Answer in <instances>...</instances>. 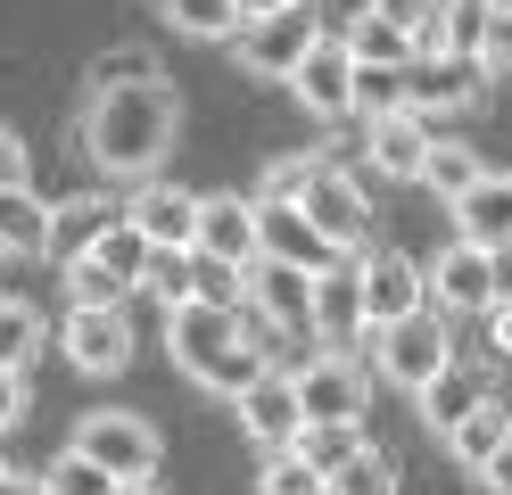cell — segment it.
Instances as JSON below:
<instances>
[{"instance_id":"cell-1","label":"cell","mask_w":512,"mask_h":495,"mask_svg":"<svg viewBox=\"0 0 512 495\" xmlns=\"http://www.w3.org/2000/svg\"><path fill=\"white\" fill-rule=\"evenodd\" d=\"M182 132V91L166 75H141V83H100L91 91V116H83V157L100 165V174H124V182H149L157 165H166Z\"/></svg>"},{"instance_id":"cell-2","label":"cell","mask_w":512,"mask_h":495,"mask_svg":"<svg viewBox=\"0 0 512 495\" xmlns=\"http://www.w3.org/2000/svg\"><path fill=\"white\" fill-rule=\"evenodd\" d=\"M166 347H174V363L199 388H215V396H240V388H256L273 372L265 363V347L240 330V314H223V306H174V322H166Z\"/></svg>"},{"instance_id":"cell-3","label":"cell","mask_w":512,"mask_h":495,"mask_svg":"<svg viewBox=\"0 0 512 495\" xmlns=\"http://www.w3.org/2000/svg\"><path fill=\"white\" fill-rule=\"evenodd\" d=\"M446 363H455V322H446L438 306H413L397 322L372 330V380H397V388H422L438 380Z\"/></svg>"},{"instance_id":"cell-4","label":"cell","mask_w":512,"mask_h":495,"mask_svg":"<svg viewBox=\"0 0 512 495\" xmlns=\"http://www.w3.org/2000/svg\"><path fill=\"white\" fill-rule=\"evenodd\" d=\"M75 454L100 462L116 487H141V479H157V454H166V438H157V421H141V413L116 405V413L75 421Z\"/></svg>"},{"instance_id":"cell-5","label":"cell","mask_w":512,"mask_h":495,"mask_svg":"<svg viewBox=\"0 0 512 495\" xmlns=\"http://www.w3.org/2000/svg\"><path fill=\"white\" fill-rule=\"evenodd\" d=\"M323 33V17H314V0H290V9H265V17H240L232 33V50L248 75H273V83H290V66L306 58V42Z\"/></svg>"},{"instance_id":"cell-6","label":"cell","mask_w":512,"mask_h":495,"mask_svg":"<svg viewBox=\"0 0 512 495\" xmlns=\"http://www.w3.org/2000/svg\"><path fill=\"white\" fill-rule=\"evenodd\" d=\"M298 405L306 421H364L372 413V363H356L347 347H323L314 363H298Z\"/></svg>"},{"instance_id":"cell-7","label":"cell","mask_w":512,"mask_h":495,"mask_svg":"<svg viewBox=\"0 0 512 495\" xmlns=\"http://www.w3.org/2000/svg\"><path fill=\"white\" fill-rule=\"evenodd\" d=\"M298 207H306V223L314 231H323V240L347 256V248H356L364 240V231H372V190L356 182V174H347V165L323 149V165H314V182H306V198H298Z\"/></svg>"},{"instance_id":"cell-8","label":"cell","mask_w":512,"mask_h":495,"mask_svg":"<svg viewBox=\"0 0 512 495\" xmlns=\"http://www.w3.org/2000/svg\"><path fill=\"white\" fill-rule=\"evenodd\" d=\"M58 347H67L75 372L116 380L124 363H133V314H124V306H67V330H58Z\"/></svg>"},{"instance_id":"cell-9","label":"cell","mask_w":512,"mask_h":495,"mask_svg":"<svg viewBox=\"0 0 512 495\" xmlns=\"http://www.w3.org/2000/svg\"><path fill=\"white\" fill-rule=\"evenodd\" d=\"M290 91H298V108L306 116H356V58H347V42L339 33H314L306 42V58L290 66Z\"/></svg>"},{"instance_id":"cell-10","label":"cell","mask_w":512,"mask_h":495,"mask_svg":"<svg viewBox=\"0 0 512 495\" xmlns=\"http://www.w3.org/2000/svg\"><path fill=\"white\" fill-rule=\"evenodd\" d=\"M306 330H314L323 347H347V355H356V339L372 330V314H364V281H356V256H339V264H323V273H314Z\"/></svg>"},{"instance_id":"cell-11","label":"cell","mask_w":512,"mask_h":495,"mask_svg":"<svg viewBox=\"0 0 512 495\" xmlns=\"http://www.w3.org/2000/svg\"><path fill=\"white\" fill-rule=\"evenodd\" d=\"M488 91V66L455 58V50H413L405 58V108L413 116H438V108H471Z\"/></svg>"},{"instance_id":"cell-12","label":"cell","mask_w":512,"mask_h":495,"mask_svg":"<svg viewBox=\"0 0 512 495\" xmlns=\"http://www.w3.org/2000/svg\"><path fill=\"white\" fill-rule=\"evenodd\" d=\"M232 405H240V429H248V438L265 446V454H290V446H298V429H306V405H298V380L281 372V363H273V372L256 380V388H240Z\"/></svg>"},{"instance_id":"cell-13","label":"cell","mask_w":512,"mask_h":495,"mask_svg":"<svg viewBox=\"0 0 512 495\" xmlns=\"http://www.w3.org/2000/svg\"><path fill=\"white\" fill-rule=\"evenodd\" d=\"M256 256L298 264V273H323V264H339V248L306 223V207H290V198H256Z\"/></svg>"},{"instance_id":"cell-14","label":"cell","mask_w":512,"mask_h":495,"mask_svg":"<svg viewBox=\"0 0 512 495\" xmlns=\"http://www.w3.org/2000/svg\"><path fill=\"white\" fill-rule=\"evenodd\" d=\"M356 281H364V314H372V330H380V322H397V314H413V306H430L422 264H413L405 248H364Z\"/></svg>"},{"instance_id":"cell-15","label":"cell","mask_w":512,"mask_h":495,"mask_svg":"<svg viewBox=\"0 0 512 495\" xmlns=\"http://www.w3.org/2000/svg\"><path fill=\"white\" fill-rule=\"evenodd\" d=\"M124 223L141 231L157 248H190V231H199V190H174V182H133V207Z\"/></svg>"},{"instance_id":"cell-16","label":"cell","mask_w":512,"mask_h":495,"mask_svg":"<svg viewBox=\"0 0 512 495\" xmlns=\"http://www.w3.org/2000/svg\"><path fill=\"white\" fill-rule=\"evenodd\" d=\"M306 297H314V273H298V264H273V256L248 264V314H256V322L306 330Z\"/></svg>"},{"instance_id":"cell-17","label":"cell","mask_w":512,"mask_h":495,"mask_svg":"<svg viewBox=\"0 0 512 495\" xmlns=\"http://www.w3.org/2000/svg\"><path fill=\"white\" fill-rule=\"evenodd\" d=\"M116 215H124V207H116V198H100V190L58 198V207H50V231H42V256H50V264H75V256H91V240H100V231H108Z\"/></svg>"},{"instance_id":"cell-18","label":"cell","mask_w":512,"mask_h":495,"mask_svg":"<svg viewBox=\"0 0 512 495\" xmlns=\"http://www.w3.org/2000/svg\"><path fill=\"white\" fill-rule=\"evenodd\" d=\"M199 256H223V264H256V198H199V231H190Z\"/></svg>"},{"instance_id":"cell-19","label":"cell","mask_w":512,"mask_h":495,"mask_svg":"<svg viewBox=\"0 0 512 495\" xmlns=\"http://www.w3.org/2000/svg\"><path fill=\"white\" fill-rule=\"evenodd\" d=\"M430 306L455 322V314H488V248L455 240L438 264H430Z\"/></svg>"},{"instance_id":"cell-20","label":"cell","mask_w":512,"mask_h":495,"mask_svg":"<svg viewBox=\"0 0 512 495\" xmlns=\"http://www.w3.org/2000/svg\"><path fill=\"white\" fill-rule=\"evenodd\" d=\"M422 149H430V132H422V116H372V132H364V157H372V174H389V182H422Z\"/></svg>"},{"instance_id":"cell-21","label":"cell","mask_w":512,"mask_h":495,"mask_svg":"<svg viewBox=\"0 0 512 495\" xmlns=\"http://www.w3.org/2000/svg\"><path fill=\"white\" fill-rule=\"evenodd\" d=\"M455 231H463L471 248L512 240V174H479V182L455 198Z\"/></svg>"},{"instance_id":"cell-22","label":"cell","mask_w":512,"mask_h":495,"mask_svg":"<svg viewBox=\"0 0 512 495\" xmlns=\"http://www.w3.org/2000/svg\"><path fill=\"white\" fill-rule=\"evenodd\" d=\"M479 396H488V380H479V372H463V363H446L438 380H422V388H413V405H422V421L446 438V429H455V421L479 405Z\"/></svg>"},{"instance_id":"cell-23","label":"cell","mask_w":512,"mask_h":495,"mask_svg":"<svg viewBox=\"0 0 512 495\" xmlns=\"http://www.w3.org/2000/svg\"><path fill=\"white\" fill-rule=\"evenodd\" d=\"M504 438H512V413H504V396H479V405H471L455 429H446V446H455V462H463V471H479V462H488Z\"/></svg>"},{"instance_id":"cell-24","label":"cell","mask_w":512,"mask_h":495,"mask_svg":"<svg viewBox=\"0 0 512 495\" xmlns=\"http://www.w3.org/2000/svg\"><path fill=\"white\" fill-rule=\"evenodd\" d=\"M479 174H488V165H479L471 141H438V132H430V149H422V190H430V198H446V207H455Z\"/></svg>"},{"instance_id":"cell-25","label":"cell","mask_w":512,"mask_h":495,"mask_svg":"<svg viewBox=\"0 0 512 495\" xmlns=\"http://www.w3.org/2000/svg\"><path fill=\"white\" fill-rule=\"evenodd\" d=\"M364 446H372V438H364V421H306L290 454H298V462H314V471L331 479V471H347V462H356Z\"/></svg>"},{"instance_id":"cell-26","label":"cell","mask_w":512,"mask_h":495,"mask_svg":"<svg viewBox=\"0 0 512 495\" xmlns=\"http://www.w3.org/2000/svg\"><path fill=\"white\" fill-rule=\"evenodd\" d=\"M190 306L240 314V306H248V264H223V256H199V248H190Z\"/></svg>"},{"instance_id":"cell-27","label":"cell","mask_w":512,"mask_h":495,"mask_svg":"<svg viewBox=\"0 0 512 495\" xmlns=\"http://www.w3.org/2000/svg\"><path fill=\"white\" fill-rule=\"evenodd\" d=\"M42 231H50V207L34 190H0V256H42Z\"/></svg>"},{"instance_id":"cell-28","label":"cell","mask_w":512,"mask_h":495,"mask_svg":"<svg viewBox=\"0 0 512 495\" xmlns=\"http://www.w3.org/2000/svg\"><path fill=\"white\" fill-rule=\"evenodd\" d=\"M42 339H50L42 314L25 306V297H0V372H25V363L42 355Z\"/></svg>"},{"instance_id":"cell-29","label":"cell","mask_w":512,"mask_h":495,"mask_svg":"<svg viewBox=\"0 0 512 495\" xmlns=\"http://www.w3.org/2000/svg\"><path fill=\"white\" fill-rule=\"evenodd\" d=\"M339 42H347V58H356V66H405V58H413V42H405V33H397L389 17H372V9H364L356 25H347Z\"/></svg>"},{"instance_id":"cell-30","label":"cell","mask_w":512,"mask_h":495,"mask_svg":"<svg viewBox=\"0 0 512 495\" xmlns=\"http://www.w3.org/2000/svg\"><path fill=\"white\" fill-rule=\"evenodd\" d=\"M166 25L190 42H232L240 33V0H166Z\"/></svg>"},{"instance_id":"cell-31","label":"cell","mask_w":512,"mask_h":495,"mask_svg":"<svg viewBox=\"0 0 512 495\" xmlns=\"http://www.w3.org/2000/svg\"><path fill=\"white\" fill-rule=\"evenodd\" d=\"M149 248H157V240H141V231L116 215V223L100 231V240H91V264H108L116 281H133V289H141V273H149Z\"/></svg>"},{"instance_id":"cell-32","label":"cell","mask_w":512,"mask_h":495,"mask_svg":"<svg viewBox=\"0 0 512 495\" xmlns=\"http://www.w3.org/2000/svg\"><path fill=\"white\" fill-rule=\"evenodd\" d=\"M356 116H405V66H356Z\"/></svg>"},{"instance_id":"cell-33","label":"cell","mask_w":512,"mask_h":495,"mask_svg":"<svg viewBox=\"0 0 512 495\" xmlns=\"http://www.w3.org/2000/svg\"><path fill=\"white\" fill-rule=\"evenodd\" d=\"M331 495H397V454H380L364 446L347 471H331Z\"/></svg>"},{"instance_id":"cell-34","label":"cell","mask_w":512,"mask_h":495,"mask_svg":"<svg viewBox=\"0 0 512 495\" xmlns=\"http://www.w3.org/2000/svg\"><path fill=\"white\" fill-rule=\"evenodd\" d=\"M488 9H496V0H446V17H438V50H455V58H479V33H488Z\"/></svg>"},{"instance_id":"cell-35","label":"cell","mask_w":512,"mask_h":495,"mask_svg":"<svg viewBox=\"0 0 512 495\" xmlns=\"http://www.w3.org/2000/svg\"><path fill=\"white\" fill-rule=\"evenodd\" d=\"M372 17H389L413 50H438V17H446V0H372Z\"/></svg>"},{"instance_id":"cell-36","label":"cell","mask_w":512,"mask_h":495,"mask_svg":"<svg viewBox=\"0 0 512 495\" xmlns=\"http://www.w3.org/2000/svg\"><path fill=\"white\" fill-rule=\"evenodd\" d=\"M124 297H133V281H116L108 264H91V256L67 264V306H124Z\"/></svg>"},{"instance_id":"cell-37","label":"cell","mask_w":512,"mask_h":495,"mask_svg":"<svg viewBox=\"0 0 512 495\" xmlns=\"http://www.w3.org/2000/svg\"><path fill=\"white\" fill-rule=\"evenodd\" d=\"M256 495H331V479L314 471L298 454H265V471H256Z\"/></svg>"},{"instance_id":"cell-38","label":"cell","mask_w":512,"mask_h":495,"mask_svg":"<svg viewBox=\"0 0 512 495\" xmlns=\"http://www.w3.org/2000/svg\"><path fill=\"white\" fill-rule=\"evenodd\" d=\"M141 289L157 297V306H190V248H149Z\"/></svg>"},{"instance_id":"cell-39","label":"cell","mask_w":512,"mask_h":495,"mask_svg":"<svg viewBox=\"0 0 512 495\" xmlns=\"http://www.w3.org/2000/svg\"><path fill=\"white\" fill-rule=\"evenodd\" d=\"M42 495H116V479L100 471V462H83V454L67 446V454L42 471Z\"/></svg>"},{"instance_id":"cell-40","label":"cell","mask_w":512,"mask_h":495,"mask_svg":"<svg viewBox=\"0 0 512 495\" xmlns=\"http://www.w3.org/2000/svg\"><path fill=\"white\" fill-rule=\"evenodd\" d=\"M314 165H323V149H290V157H273L265 165V182H256V198H306V182H314Z\"/></svg>"},{"instance_id":"cell-41","label":"cell","mask_w":512,"mask_h":495,"mask_svg":"<svg viewBox=\"0 0 512 495\" xmlns=\"http://www.w3.org/2000/svg\"><path fill=\"white\" fill-rule=\"evenodd\" d=\"M479 66H488V75H496V66H512V0H496V9H488V33H479Z\"/></svg>"},{"instance_id":"cell-42","label":"cell","mask_w":512,"mask_h":495,"mask_svg":"<svg viewBox=\"0 0 512 495\" xmlns=\"http://www.w3.org/2000/svg\"><path fill=\"white\" fill-rule=\"evenodd\" d=\"M25 174H34V157H25V132L0 124V190H25Z\"/></svg>"},{"instance_id":"cell-43","label":"cell","mask_w":512,"mask_h":495,"mask_svg":"<svg viewBox=\"0 0 512 495\" xmlns=\"http://www.w3.org/2000/svg\"><path fill=\"white\" fill-rule=\"evenodd\" d=\"M496 306H512V240L488 248V314H496Z\"/></svg>"},{"instance_id":"cell-44","label":"cell","mask_w":512,"mask_h":495,"mask_svg":"<svg viewBox=\"0 0 512 495\" xmlns=\"http://www.w3.org/2000/svg\"><path fill=\"white\" fill-rule=\"evenodd\" d=\"M141 75H157V66H149V58H133V50H116V58H100L91 91H100V83H141Z\"/></svg>"},{"instance_id":"cell-45","label":"cell","mask_w":512,"mask_h":495,"mask_svg":"<svg viewBox=\"0 0 512 495\" xmlns=\"http://www.w3.org/2000/svg\"><path fill=\"white\" fill-rule=\"evenodd\" d=\"M25 405H34V396H25V372H0V429H17Z\"/></svg>"},{"instance_id":"cell-46","label":"cell","mask_w":512,"mask_h":495,"mask_svg":"<svg viewBox=\"0 0 512 495\" xmlns=\"http://www.w3.org/2000/svg\"><path fill=\"white\" fill-rule=\"evenodd\" d=\"M479 479H488L496 495H512V438H504V446H496L488 462H479Z\"/></svg>"},{"instance_id":"cell-47","label":"cell","mask_w":512,"mask_h":495,"mask_svg":"<svg viewBox=\"0 0 512 495\" xmlns=\"http://www.w3.org/2000/svg\"><path fill=\"white\" fill-rule=\"evenodd\" d=\"M488 339H496V355H512V306H496V314H488Z\"/></svg>"},{"instance_id":"cell-48","label":"cell","mask_w":512,"mask_h":495,"mask_svg":"<svg viewBox=\"0 0 512 495\" xmlns=\"http://www.w3.org/2000/svg\"><path fill=\"white\" fill-rule=\"evenodd\" d=\"M0 495H42V479H25V471H0Z\"/></svg>"},{"instance_id":"cell-49","label":"cell","mask_w":512,"mask_h":495,"mask_svg":"<svg viewBox=\"0 0 512 495\" xmlns=\"http://www.w3.org/2000/svg\"><path fill=\"white\" fill-rule=\"evenodd\" d=\"M265 9H290V0H240V17H265Z\"/></svg>"},{"instance_id":"cell-50","label":"cell","mask_w":512,"mask_h":495,"mask_svg":"<svg viewBox=\"0 0 512 495\" xmlns=\"http://www.w3.org/2000/svg\"><path fill=\"white\" fill-rule=\"evenodd\" d=\"M116 495H166V487H157V479H141V487H116Z\"/></svg>"}]
</instances>
